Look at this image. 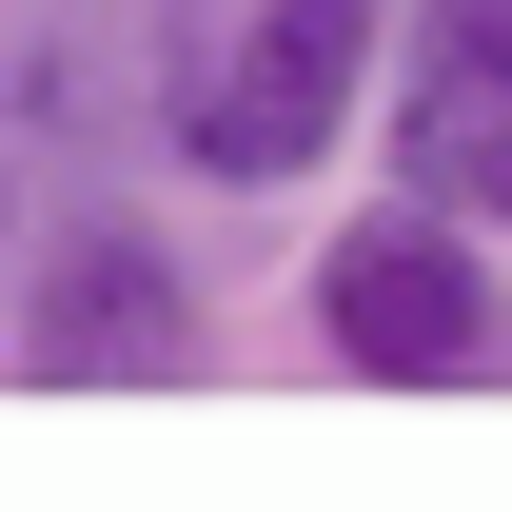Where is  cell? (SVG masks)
Segmentation results:
<instances>
[{
	"mask_svg": "<svg viewBox=\"0 0 512 512\" xmlns=\"http://www.w3.org/2000/svg\"><path fill=\"white\" fill-rule=\"evenodd\" d=\"M375 20H394V0H237V20H158L138 60L178 79V99H158L178 158H197V178H237V197L316 178L335 119L375 99Z\"/></svg>",
	"mask_w": 512,
	"mask_h": 512,
	"instance_id": "obj_1",
	"label": "cell"
},
{
	"mask_svg": "<svg viewBox=\"0 0 512 512\" xmlns=\"http://www.w3.org/2000/svg\"><path fill=\"white\" fill-rule=\"evenodd\" d=\"M119 158L138 138V20L119 0H0V158Z\"/></svg>",
	"mask_w": 512,
	"mask_h": 512,
	"instance_id": "obj_5",
	"label": "cell"
},
{
	"mask_svg": "<svg viewBox=\"0 0 512 512\" xmlns=\"http://www.w3.org/2000/svg\"><path fill=\"white\" fill-rule=\"evenodd\" d=\"M0 237H20V158H0Z\"/></svg>",
	"mask_w": 512,
	"mask_h": 512,
	"instance_id": "obj_6",
	"label": "cell"
},
{
	"mask_svg": "<svg viewBox=\"0 0 512 512\" xmlns=\"http://www.w3.org/2000/svg\"><path fill=\"white\" fill-rule=\"evenodd\" d=\"M217 335H197V276L158 217H79L40 276H20V375L40 394H178Z\"/></svg>",
	"mask_w": 512,
	"mask_h": 512,
	"instance_id": "obj_3",
	"label": "cell"
},
{
	"mask_svg": "<svg viewBox=\"0 0 512 512\" xmlns=\"http://www.w3.org/2000/svg\"><path fill=\"white\" fill-rule=\"evenodd\" d=\"M394 178L434 197L453 237L512 217V0H394Z\"/></svg>",
	"mask_w": 512,
	"mask_h": 512,
	"instance_id": "obj_4",
	"label": "cell"
},
{
	"mask_svg": "<svg viewBox=\"0 0 512 512\" xmlns=\"http://www.w3.org/2000/svg\"><path fill=\"white\" fill-rule=\"evenodd\" d=\"M316 335H335V375H375V394H473L512 355L493 276L453 256L434 197H394V217H355V237L316 256Z\"/></svg>",
	"mask_w": 512,
	"mask_h": 512,
	"instance_id": "obj_2",
	"label": "cell"
}]
</instances>
